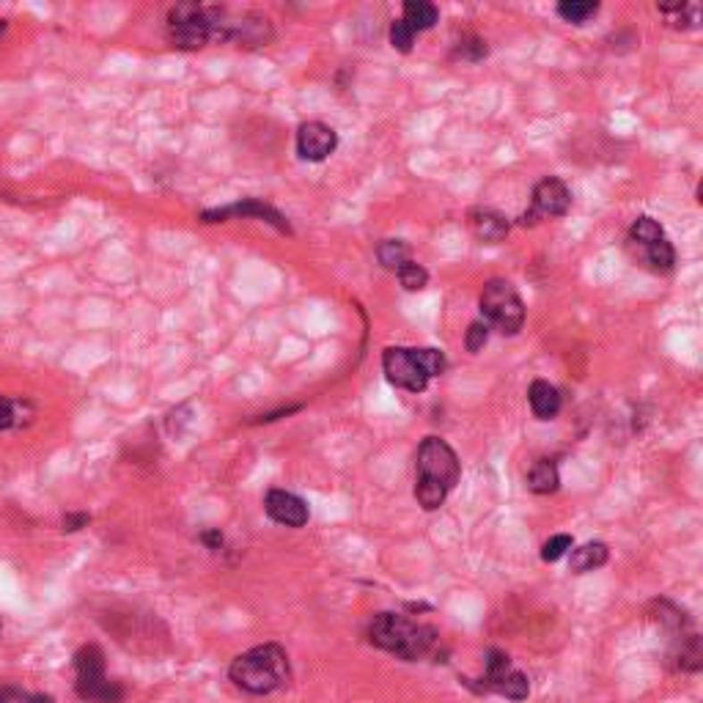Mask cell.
Instances as JSON below:
<instances>
[{"label": "cell", "instance_id": "obj_3", "mask_svg": "<svg viewBox=\"0 0 703 703\" xmlns=\"http://www.w3.org/2000/svg\"><path fill=\"white\" fill-rule=\"evenodd\" d=\"M229 676L239 690H245L250 695H270V692L280 690L291 676L289 657H286L283 646H278V643L255 646L231 662Z\"/></svg>", "mask_w": 703, "mask_h": 703}, {"label": "cell", "instance_id": "obj_9", "mask_svg": "<svg viewBox=\"0 0 703 703\" xmlns=\"http://www.w3.org/2000/svg\"><path fill=\"white\" fill-rule=\"evenodd\" d=\"M484 690H492V692L506 695L511 700H525L531 692V684H528V676L516 671L503 651H490Z\"/></svg>", "mask_w": 703, "mask_h": 703}, {"label": "cell", "instance_id": "obj_10", "mask_svg": "<svg viewBox=\"0 0 703 703\" xmlns=\"http://www.w3.org/2000/svg\"><path fill=\"white\" fill-rule=\"evenodd\" d=\"M339 146V132L322 124V121H305L300 130H297V155L300 160H308V163H322L327 160L332 152H336Z\"/></svg>", "mask_w": 703, "mask_h": 703}, {"label": "cell", "instance_id": "obj_22", "mask_svg": "<svg viewBox=\"0 0 703 703\" xmlns=\"http://www.w3.org/2000/svg\"><path fill=\"white\" fill-rule=\"evenodd\" d=\"M398 280L406 291H421L426 289L429 283V272L418 264V262H406L401 270H398Z\"/></svg>", "mask_w": 703, "mask_h": 703}, {"label": "cell", "instance_id": "obj_18", "mask_svg": "<svg viewBox=\"0 0 703 703\" xmlns=\"http://www.w3.org/2000/svg\"><path fill=\"white\" fill-rule=\"evenodd\" d=\"M640 255L651 264V270L657 272H671L674 264H676V253H674V245L668 242V237H662L646 247H640Z\"/></svg>", "mask_w": 703, "mask_h": 703}, {"label": "cell", "instance_id": "obj_11", "mask_svg": "<svg viewBox=\"0 0 703 703\" xmlns=\"http://www.w3.org/2000/svg\"><path fill=\"white\" fill-rule=\"evenodd\" d=\"M264 511L272 523L286 525V528H303L311 516L308 503L286 490H270L264 498Z\"/></svg>", "mask_w": 703, "mask_h": 703}, {"label": "cell", "instance_id": "obj_7", "mask_svg": "<svg viewBox=\"0 0 703 703\" xmlns=\"http://www.w3.org/2000/svg\"><path fill=\"white\" fill-rule=\"evenodd\" d=\"M382 368L390 385L410 390V393H423L429 385V374L423 372V365L415 357V349H404V347H388L382 355Z\"/></svg>", "mask_w": 703, "mask_h": 703}, {"label": "cell", "instance_id": "obj_2", "mask_svg": "<svg viewBox=\"0 0 703 703\" xmlns=\"http://www.w3.org/2000/svg\"><path fill=\"white\" fill-rule=\"evenodd\" d=\"M368 640L382 651L396 654L398 659L418 662L437 646V629L398 613H380L368 623Z\"/></svg>", "mask_w": 703, "mask_h": 703}, {"label": "cell", "instance_id": "obj_5", "mask_svg": "<svg viewBox=\"0 0 703 703\" xmlns=\"http://www.w3.org/2000/svg\"><path fill=\"white\" fill-rule=\"evenodd\" d=\"M481 314L487 327H495L503 336H516L525 322V303L508 280L492 278L481 291Z\"/></svg>", "mask_w": 703, "mask_h": 703}, {"label": "cell", "instance_id": "obj_15", "mask_svg": "<svg viewBox=\"0 0 703 703\" xmlns=\"http://www.w3.org/2000/svg\"><path fill=\"white\" fill-rule=\"evenodd\" d=\"M528 490L536 495H552L555 490L561 487V475L558 467H555L552 459H539L531 470H528Z\"/></svg>", "mask_w": 703, "mask_h": 703}, {"label": "cell", "instance_id": "obj_20", "mask_svg": "<svg viewBox=\"0 0 703 703\" xmlns=\"http://www.w3.org/2000/svg\"><path fill=\"white\" fill-rule=\"evenodd\" d=\"M665 237V231H662V226L657 223L654 217H638L635 223H632V229H629V242H632L638 250L640 247H646V245H651V242H657V239H662Z\"/></svg>", "mask_w": 703, "mask_h": 703}, {"label": "cell", "instance_id": "obj_14", "mask_svg": "<svg viewBox=\"0 0 703 703\" xmlns=\"http://www.w3.org/2000/svg\"><path fill=\"white\" fill-rule=\"evenodd\" d=\"M470 226H473L475 237L487 239V242H500L508 234V220L492 209H475L470 214Z\"/></svg>", "mask_w": 703, "mask_h": 703}, {"label": "cell", "instance_id": "obj_1", "mask_svg": "<svg viewBox=\"0 0 703 703\" xmlns=\"http://www.w3.org/2000/svg\"><path fill=\"white\" fill-rule=\"evenodd\" d=\"M459 459L439 437H426L415 456V500L423 511H437L459 484Z\"/></svg>", "mask_w": 703, "mask_h": 703}, {"label": "cell", "instance_id": "obj_31", "mask_svg": "<svg viewBox=\"0 0 703 703\" xmlns=\"http://www.w3.org/2000/svg\"><path fill=\"white\" fill-rule=\"evenodd\" d=\"M28 703H55V700H53L50 695H30Z\"/></svg>", "mask_w": 703, "mask_h": 703}, {"label": "cell", "instance_id": "obj_28", "mask_svg": "<svg viewBox=\"0 0 703 703\" xmlns=\"http://www.w3.org/2000/svg\"><path fill=\"white\" fill-rule=\"evenodd\" d=\"M91 523V516L86 514V511H71V514H66L63 520H61V525H63V531H69V533H75V531H83L86 525Z\"/></svg>", "mask_w": 703, "mask_h": 703}, {"label": "cell", "instance_id": "obj_24", "mask_svg": "<svg viewBox=\"0 0 703 703\" xmlns=\"http://www.w3.org/2000/svg\"><path fill=\"white\" fill-rule=\"evenodd\" d=\"M415 357H418V363L423 365V372L429 377H439L442 372H446V355H442L439 349H431V347L415 349Z\"/></svg>", "mask_w": 703, "mask_h": 703}, {"label": "cell", "instance_id": "obj_30", "mask_svg": "<svg viewBox=\"0 0 703 703\" xmlns=\"http://www.w3.org/2000/svg\"><path fill=\"white\" fill-rule=\"evenodd\" d=\"M201 541H204L209 549H220V547H223V533H220V531H204V533H201Z\"/></svg>", "mask_w": 703, "mask_h": 703}, {"label": "cell", "instance_id": "obj_12", "mask_svg": "<svg viewBox=\"0 0 703 703\" xmlns=\"http://www.w3.org/2000/svg\"><path fill=\"white\" fill-rule=\"evenodd\" d=\"M231 214H242V217H258V220H264V223L275 226L280 234H291L289 220H286V217H283L278 209H272L270 204L258 201V198H247V201L231 204V206H226V209H209V212H204V214H201V220H204V223H220V220H226V217H231Z\"/></svg>", "mask_w": 703, "mask_h": 703}, {"label": "cell", "instance_id": "obj_19", "mask_svg": "<svg viewBox=\"0 0 703 703\" xmlns=\"http://www.w3.org/2000/svg\"><path fill=\"white\" fill-rule=\"evenodd\" d=\"M377 258L385 270H393V272H398L406 262H413L410 247H406L401 239H382L377 247Z\"/></svg>", "mask_w": 703, "mask_h": 703}, {"label": "cell", "instance_id": "obj_25", "mask_svg": "<svg viewBox=\"0 0 703 703\" xmlns=\"http://www.w3.org/2000/svg\"><path fill=\"white\" fill-rule=\"evenodd\" d=\"M569 549H572V536H566V533L552 536V539L541 547V558H544L547 564H555V561H561Z\"/></svg>", "mask_w": 703, "mask_h": 703}, {"label": "cell", "instance_id": "obj_23", "mask_svg": "<svg viewBox=\"0 0 703 703\" xmlns=\"http://www.w3.org/2000/svg\"><path fill=\"white\" fill-rule=\"evenodd\" d=\"M390 45H393L398 53H410L413 45H415V30L406 25L404 20H393V22H390Z\"/></svg>", "mask_w": 703, "mask_h": 703}, {"label": "cell", "instance_id": "obj_6", "mask_svg": "<svg viewBox=\"0 0 703 703\" xmlns=\"http://www.w3.org/2000/svg\"><path fill=\"white\" fill-rule=\"evenodd\" d=\"M75 690L88 703H121L124 687L105 676V654L99 646H83L75 654Z\"/></svg>", "mask_w": 703, "mask_h": 703}, {"label": "cell", "instance_id": "obj_21", "mask_svg": "<svg viewBox=\"0 0 703 703\" xmlns=\"http://www.w3.org/2000/svg\"><path fill=\"white\" fill-rule=\"evenodd\" d=\"M597 12H599V4H590V0H566V4L558 6V14L566 22H574V25H582L585 20H590Z\"/></svg>", "mask_w": 703, "mask_h": 703}, {"label": "cell", "instance_id": "obj_26", "mask_svg": "<svg viewBox=\"0 0 703 703\" xmlns=\"http://www.w3.org/2000/svg\"><path fill=\"white\" fill-rule=\"evenodd\" d=\"M487 339H490V327H487L484 322H473V324L467 327V336H464V347H467V352L484 349Z\"/></svg>", "mask_w": 703, "mask_h": 703}, {"label": "cell", "instance_id": "obj_16", "mask_svg": "<svg viewBox=\"0 0 703 703\" xmlns=\"http://www.w3.org/2000/svg\"><path fill=\"white\" fill-rule=\"evenodd\" d=\"M607 558H610L607 544H602V541H588V544H582V547H577V549L572 552V569H574L577 574H585V572H594V569L605 566Z\"/></svg>", "mask_w": 703, "mask_h": 703}, {"label": "cell", "instance_id": "obj_17", "mask_svg": "<svg viewBox=\"0 0 703 703\" xmlns=\"http://www.w3.org/2000/svg\"><path fill=\"white\" fill-rule=\"evenodd\" d=\"M401 20L410 25L415 33H421V30H431V28L437 25L439 12H437L434 4H429V0H406Z\"/></svg>", "mask_w": 703, "mask_h": 703}, {"label": "cell", "instance_id": "obj_13", "mask_svg": "<svg viewBox=\"0 0 703 703\" xmlns=\"http://www.w3.org/2000/svg\"><path fill=\"white\" fill-rule=\"evenodd\" d=\"M528 401H531V410L539 421H552L561 413V393L547 380H536L528 388Z\"/></svg>", "mask_w": 703, "mask_h": 703}, {"label": "cell", "instance_id": "obj_29", "mask_svg": "<svg viewBox=\"0 0 703 703\" xmlns=\"http://www.w3.org/2000/svg\"><path fill=\"white\" fill-rule=\"evenodd\" d=\"M28 698L30 695H25L17 687H4V690H0V703H28Z\"/></svg>", "mask_w": 703, "mask_h": 703}, {"label": "cell", "instance_id": "obj_4", "mask_svg": "<svg viewBox=\"0 0 703 703\" xmlns=\"http://www.w3.org/2000/svg\"><path fill=\"white\" fill-rule=\"evenodd\" d=\"M220 14L217 6L179 4L168 12V39L179 50H201L209 39H217Z\"/></svg>", "mask_w": 703, "mask_h": 703}, {"label": "cell", "instance_id": "obj_8", "mask_svg": "<svg viewBox=\"0 0 703 703\" xmlns=\"http://www.w3.org/2000/svg\"><path fill=\"white\" fill-rule=\"evenodd\" d=\"M572 206V193L566 188V181L558 179V176H547L536 184V190H533V209L525 212L520 217V223L523 226H533L539 223L541 217H561L566 214Z\"/></svg>", "mask_w": 703, "mask_h": 703}, {"label": "cell", "instance_id": "obj_27", "mask_svg": "<svg viewBox=\"0 0 703 703\" xmlns=\"http://www.w3.org/2000/svg\"><path fill=\"white\" fill-rule=\"evenodd\" d=\"M17 423V404L6 396H0V431H6Z\"/></svg>", "mask_w": 703, "mask_h": 703}]
</instances>
